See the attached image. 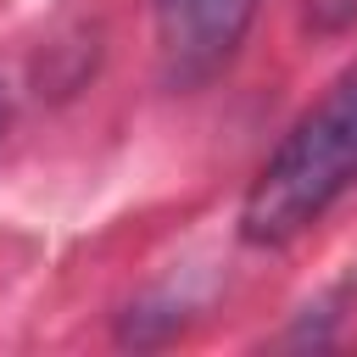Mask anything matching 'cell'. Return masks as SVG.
I'll return each mask as SVG.
<instances>
[{
  "label": "cell",
  "mask_w": 357,
  "mask_h": 357,
  "mask_svg": "<svg viewBox=\"0 0 357 357\" xmlns=\"http://www.w3.org/2000/svg\"><path fill=\"white\" fill-rule=\"evenodd\" d=\"M6 117H11V89H6V78H0V128H6Z\"/></svg>",
  "instance_id": "3"
},
{
  "label": "cell",
  "mask_w": 357,
  "mask_h": 357,
  "mask_svg": "<svg viewBox=\"0 0 357 357\" xmlns=\"http://www.w3.org/2000/svg\"><path fill=\"white\" fill-rule=\"evenodd\" d=\"M262 0H156V45L173 84L212 78L245 39Z\"/></svg>",
  "instance_id": "2"
},
{
  "label": "cell",
  "mask_w": 357,
  "mask_h": 357,
  "mask_svg": "<svg viewBox=\"0 0 357 357\" xmlns=\"http://www.w3.org/2000/svg\"><path fill=\"white\" fill-rule=\"evenodd\" d=\"M357 184V61L318 95L312 112L279 139L240 201V234L251 245H284L307 234Z\"/></svg>",
  "instance_id": "1"
}]
</instances>
